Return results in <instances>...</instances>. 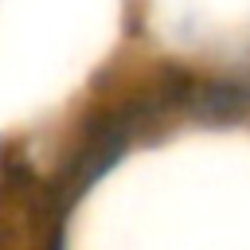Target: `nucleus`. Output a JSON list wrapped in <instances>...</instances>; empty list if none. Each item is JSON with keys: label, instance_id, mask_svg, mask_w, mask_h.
Masks as SVG:
<instances>
[{"label": "nucleus", "instance_id": "1", "mask_svg": "<svg viewBox=\"0 0 250 250\" xmlns=\"http://www.w3.org/2000/svg\"><path fill=\"white\" fill-rule=\"evenodd\" d=\"M184 121L199 129H230L250 121V70H199Z\"/></svg>", "mask_w": 250, "mask_h": 250}]
</instances>
